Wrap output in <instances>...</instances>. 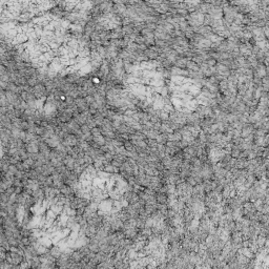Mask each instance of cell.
I'll use <instances>...</instances> for the list:
<instances>
[{
	"label": "cell",
	"mask_w": 269,
	"mask_h": 269,
	"mask_svg": "<svg viewBox=\"0 0 269 269\" xmlns=\"http://www.w3.org/2000/svg\"><path fill=\"white\" fill-rule=\"evenodd\" d=\"M155 197H156L157 203H159V204H166V202H167V196H166V193L159 192L158 191V192H156Z\"/></svg>",
	"instance_id": "6da1fadb"
},
{
	"label": "cell",
	"mask_w": 269,
	"mask_h": 269,
	"mask_svg": "<svg viewBox=\"0 0 269 269\" xmlns=\"http://www.w3.org/2000/svg\"><path fill=\"white\" fill-rule=\"evenodd\" d=\"M172 157L168 156V155H165V156H164L163 158L160 160V162L163 164V166L165 168H168L170 165H172Z\"/></svg>",
	"instance_id": "7a4b0ae2"
},
{
	"label": "cell",
	"mask_w": 269,
	"mask_h": 269,
	"mask_svg": "<svg viewBox=\"0 0 269 269\" xmlns=\"http://www.w3.org/2000/svg\"><path fill=\"white\" fill-rule=\"evenodd\" d=\"M123 146H124V148L127 150V152H133V150H134V145L131 142V140L124 141V144H123Z\"/></svg>",
	"instance_id": "3957f363"
}]
</instances>
